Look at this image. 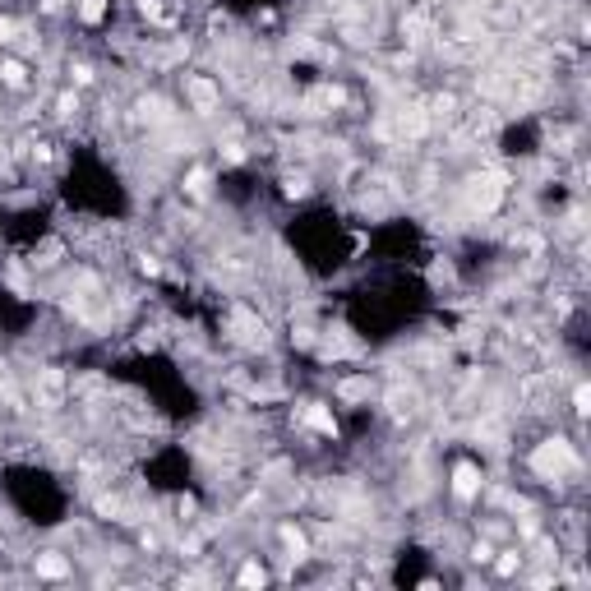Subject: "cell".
Returning a JSON list of instances; mask_svg holds the SVG:
<instances>
[{"label":"cell","mask_w":591,"mask_h":591,"mask_svg":"<svg viewBox=\"0 0 591 591\" xmlns=\"http://www.w3.org/2000/svg\"><path fill=\"white\" fill-rule=\"evenodd\" d=\"M531 462H536V471H541V476H563V471H573L577 457H573V448H568L563 439H545Z\"/></svg>","instance_id":"6da1fadb"},{"label":"cell","mask_w":591,"mask_h":591,"mask_svg":"<svg viewBox=\"0 0 591 591\" xmlns=\"http://www.w3.org/2000/svg\"><path fill=\"white\" fill-rule=\"evenodd\" d=\"M499 194H504V180H499V176H476V180H471V203L485 208V213L499 203Z\"/></svg>","instance_id":"7a4b0ae2"},{"label":"cell","mask_w":591,"mask_h":591,"mask_svg":"<svg viewBox=\"0 0 591 591\" xmlns=\"http://www.w3.org/2000/svg\"><path fill=\"white\" fill-rule=\"evenodd\" d=\"M453 485H457V495L462 499H471L476 495V485H481V476H476V467H457L453 471Z\"/></svg>","instance_id":"3957f363"},{"label":"cell","mask_w":591,"mask_h":591,"mask_svg":"<svg viewBox=\"0 0 591 591\" xmlns=\"http://www.w3.org/2000/svg\"><path fill=\"white\" fill-rule=\"evenodd\" d=\"M65 568H70V563H65L61 554H42V559H37V573L42 577H65Z\"/></svg>","instance_id":"277c9868"},{"label":"cell","mask_w":591,"mask_h":591,"mask_svg":"<svg viewBox=\"0 0 591 591\" xmlns=\"http://www.w3.org/2000/svg\"><path fill=\"white\" fill-rule=\"evenodd\" d=\"M189 93H194V102H199L203 111L213 107V97H218V93H213V83H203V79H194V83H189Z\"/></svg>","instance_id":"5b68a950"},{"label":"cell","mask_w":591,"mask_h":591,"mask_svg":"<svg viewBox=\"0 0 591 591\" xmlns=\"http://www.w3.org/2000/svg\"><path fill=\"white\" fill-rule=\"evenodd\" d=\"M102 10H107L102 0H79V14L88 19V23H97V19H102Z\"/></svg>","instance_id":"8992f818"},{"label":"cell","mask_w":591,"mask_h":591,"mask_svg":"<svg viewBox=\"0 0 591 591\" xmlns=\"http://www.w3.org/2000/svg\"><path fill=\"white\" fill-rule=\"evenodd\" d=\"M305 420H310L314 430H324V435H333V416H328V411H319V406H314V411H310Z\"/></svg>","instance_id":"52a82bcc"},{"label":"cell","mask_w":591,"mask_h":591,"mask_svg":"<svg viewBox=\"0 0 591 591\" xmlns=\"http://www.w3.org/2000/svg\"><path fill=\"white\" fill-rule=\"evenodd\" d=\"M240 582H245V587H259V582H264V568H259V563H245V568H240Z\"/></svg>","instance_id":"ba28073f"},{"label":"cell","mask_w":591,"mask_h":591,"mask_svg":"<svg viewBox=\"0 0 591 591\" xmlns=\"http://www.w3.org/2000/svg\"><path fill=\"white\" fill-rule=\"evenodd\" d=\"M0 74H5V83H14V88H19V83H23V79H28V74H23V65H19V61H10V65H5V70H0Z\"/></svg>","instance_id":"9c48e42d"},{"label":"cell","mask_w":591,"mask_h":591,"mask_svg":"<svg viewBox=\"0 0 591 591\" xmlns=\"http://www.w3.org/2000/svg\"><path fill=\"white\" fill-rule=\"evenodd\" d=\"M203 185H208V176H203V172L189 176V194H203Z\"/></svg>","instance_id":"30bf717a"},{"label":"cell","mask_w":591,"mask_h":591,"mask_svg":"<svg viewBox=\"0 0 591 591\" xmlns=\"http://www.w3.org/2000/svg\"><path fill=\"white\" fill-rule=\"evenodd\" d=\"M10 32H14V23H10V19H0V42H10Z\"/></svg>","instance_id":"8fae6325"}]
</instances>
